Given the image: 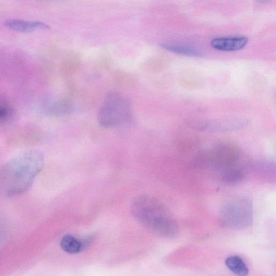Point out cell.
Here are the masks:
<instances>
[{
	"mask_svg": "<svg viewBox=\"0 0 276 276\" xmlns=\"http://www.w3.org/2000/svg\"><path fill=\"white\" fill-rule=\"evenodd\" d=\"M44 162L43 154L37 150L17 154L7 162L0 171V191L7 196L27 192L42 169Z\"/></svg>",
	"mask_w": 276,
	"mask_h": 276,
	"instance_id": "1",
	"label": "cell"
},
{
	"mask_svg": "<svg viewBox=\"0 0 276 276\" xmlns=\"http://www.w3.org/2000/svg\"><path fill=\"white\" fill-rule=\"evenodd\" d=\"M131 213L144 228L160 237H173L177 226L173 215L156 199L148 196H140L131 202Z\"/></svg>",
	"mask_w": 276,
	"mask_h": 276,
	"instance_id": "2",
	"label": "cell"
},
{
	"mask_svg": "<svg viewBox=\"0 0 276 276\" xmlns=\"http://www.w3.org/2000/svg\"><path fill=\"white\" fill-rule=\"evenodd\" d=\"M132 115L131 101L119 93L108 94L99 113V123L104 127H113L126 122Z\"/></svg>",
	"mask_w": 276,
	"mask_h": 276,
	"instance_id": "3",
	"label": "cell"
},
{
	"mask_svg": "<svg viewBox=\"0 0 276 276\" xmlns=\"http://www.w3.org/2000/svg\"><path fill=\"white\" fill-rule=\"evenodd\" d=\"M248 43L246 37L216 38L212 40L210 45L215 50L223 52H236L244 48Z\"/></svg>",
	"mask_w": 276,
	"mask_h": 276,
	"instance_id": "4",
	"label": "cell"
},
{
	"mask_svg": "<svg viewBox=\"0 0 276 276\" xmlns=\"http://www.w3.org/2000/svg\"><path fill=\"white\" fill-rule=\"evenodd\" d=\"M5 26L16 31L31 32L39 29H49L47 24L38 21H28L20 20H10L5 21Z\"/></svg>",
	"mask_w": 276,
	"mask_h": 276,
	"instance_id": "5",
	"label": "cell"
},
{
	"mask_svg": "<svg viewBox=\"0 0 276 276\" xmlns=\"http://www.w3.org/2000/svg\"><path fill=\"white\" fill-rule=\"evenodd\" d=\"M16 110L12 102L4 96H0V126L11 123L15 118Z\"/></svg>",
	"mask_w": 276,
	"mask_h": 276,
	"instance_id": "6",
	"label": "cell"
},
{
	"mask_svg": "<svg viewBox=\"0 0 276 276\" xmlns=\"http://www.w3.org/2000/svg\"><path fill=\"white\" fill-rule=\"evenodd\" d=\"M86 246V242L77 239L71 235L64 236L61 241L62 249L70 254H76L82 251Z\"/></svg>",
	"mask_w": 276,
	"mask_h": 276,
	"instance_id": "7",
	"label": "cell"
},
{
	"mask_svg": "<svg viewBox=\"0 0 276 276\" xmlns=\"http://www.w3.org/2000/svg\"><path fill=\"white\" fill-rule=\"evenodd\" d=\"M227 267L234 274L244 276L248 274L249 269L243 259L238 256H232L225 259Z\"/></svg>",
	"mask_w": 276,
	"mask_h": 276,
	"instance_id": "8",
	"label": "cell"
},
{
	"mask_svg": "<svg viewBox=\"0 0 276 276\" xmlns=\"http://www.w3.org/2000/svg\"><path fill=\"white\" fill-rule=\"evenodd\" d=\"M161 46L168 51L182 55L200 57L202 55L197 48L192 46L172 44H162Z\"/></svg>",
	"mask_w": 276,
	"mask_h": 276,
	"instance_id": "9",
	"label": "cell"
},
{
	"mask_svg": "<svg viewBox=\"0 0 276 276\" xmlns=\"http://www.w3.org/2000/svg\"><path fill=\"white\" fill-rule=\"evenodd\" d=\"M256 1L259 3H265L270 2V0H256Z\"/></svg>",
	"mask_w": 276,
	"mask_h": 276,
	"instance_id": "10",
	"label": "cell"
}]
</instances>
